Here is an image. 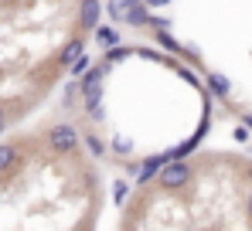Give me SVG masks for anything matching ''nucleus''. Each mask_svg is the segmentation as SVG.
Masks as SVG:
<instances>
[{
  "mask_svg": "<svg viewBox=\"0 0 252 231\" xmlns=\"http://www.w3.org/2000/svg\"><path fill=\"white\" fill-rule=\"evenodd\" d=\"M48 143H51V150H58V153H72V150L79 146V133H75V126H55V129L48 133Z\"/></svg>",
  "mask_w": 252,
  "mask_h": 231,
  "instance_id": "1",
  "label": "nucleus"
},
{
  "mask_svg": "<svg viewBox=\"0 0 252 231\" xmlns=\"http://www.w3.org/2000/svg\"><path fill=\"white\" fill-rule=\"evenodd\" d=\"M191 180V170L184 167V163H167L164 170H160V184L164 187H181V184H188Z\"/></svg>",
  "mask_w": 252,
  "mask_h": 231,
  "instance_id": "2",
  "label": "nucleus"
},
{
  "mask_svg": "<svg viewBox=\"0 0 252 231\" xmlns=\"http://www.w3.org/2000/svg\"><path fill=\"white\" fill-rule=\"evenodd\" d=\"M17 163V146L14 143H0V173H7Z\"/></svg>",
  "mask_w": 252,
  "mask_h": 231,
  "instance_id": "3",
  "label": "nucleus"
},
{
  "mask_svg": "<svg viewBox=\"0 0 252 231\" xmlns=\"http://www.w3.org/2000/svg\"><path fill=\"white\" fill-rule=\"evenodd\" d=\"M99 24V0H85L82 3V28H95Z\"/></svg>",
  "mask_w": 252,
  "mask_h": 231,
  "instance_id": "4",
  "label": "nucleus"
},
{
  "mask_svg": "<svg viewBox=\"0 0 252 231\" xmlns=\"http://www.w3.org/2000/svg\"><path fill=\"white\" fill-rule=\"evenodd\" d=\"M126 21L140 28V24H150V14H147V10H143L140 3H133V7H126Z\"/></svg>",
  "mask_w": 252,
  "mask_h": 231,
  "instance_id": "5",
  "label": "nucleus"
},
{
  "mask_svg": "<svg viewBox=\"0 0 252 231\" xmlns=\"http://www.w3.org/2000/svg\"><path fill=\"white\" fill-rule=\"evenodd\" d=\"M79 55H82V41H68L65 51H62V65H72Z\"/></svg>",
  "mask_w": 252,
  "mask_h": 231,
  "instance_id": "6",
  "label": "nucleus"
},
{
  "mask_svg": "<svg viewBox=\"0 0 252 231\" xmlns=\"http://www.w3.org/2000/svg\"><path fill=\"white\" fill-rule=\"evenodd\" d=\"M95 38L102 41V44H109V48H113V44H120V34H116L113 28H99V31H95Z\"/></svg>",
  "mask_w": 252,
  "mask_h": 231,
  "instance_id": "7",
  "label": "nucleus"
},
{
  "mask_svg": "<svg viewBox=\"0 0 252 231\" xmlns=\"http://www.w3.org/2000/svg\"><path fill=\"white\" fill-rule=\"evenodd\" d=\"M99 82H102V68H92V72H89V75L82 78V92H89V88H95Z\"/></svg>",
  "mask_w": 252,
  "mask_h": 231,
  "instance_id": "8",
  "label": "nucleus"
},
{
  "mask_svg": "<svg viewBox=\"0 0 252 231\" xmlns=\"http://www.w3.org/2000/svg\"><path fill=\"white\" fill-rule=\"evenodd\" d=\"M211 88L225 95V92H228V82H225V78H218V75H211Z\"/></svg>",
  "mask_w": 252,
  "mask_h": 231,
  "instance_id": "9",
  "label": "nucleus"
},
{
  "mask_svg": "<svg viewBox=\"0 0 252 231\" xmlns=\"http://www.w3.org/2000/svg\"><path fill=\"white\" fill-rule=\"evenodd\" d=\"M79 72H89V58H75L72 61V75H79Z\"/></svg>",
  "mask_w": 252,
  "mask_h": 231,
  "instance_id": "10",
  "label": "nucleus"
},
{
  "mask_svg": "<svg viewBox=\"0 0 252 231\" xmlns=\"http://www.w3.org/2000/svg\"><path fill=\"white\" fill-rule=\"evenodd\" d=\"M160 44H164V48H170V51H177V41L170 38V34L164 31V28H160Z\"/></svg>",
  "mask_w": 252,
  "mask_h": 231,
  "instance_id": "11",
  "label": "nucleus"
},
{
  "mask_svg": "<svg viewBox=\"0 0 252 231\" xmlns=\"http://www.w3.org/2000/svg\"><path fill=\"white\" fill-rule=\"evenodd\" d=\"M106 14H109L113 21H120V17H123V7H120V3H109V7H106Z\"/></svg>",
  "mask_w": 252,
  "mask_h": 231,
  "instance_id": "12",
  "label": "nucleus"
},
{
  "mask_svg": "<svg viewBox=\"0 0 252 231\" xmlns=\"http://www.w3.org/2000/svg\"><path fill=\"white\" fill-rule=\"evenodd\" d=\"M85 143H89V150H92V153H95V156L102 153V143H99V140H95V136H89V140H85Z\"/></svg>",
  "mask_w": 252,
  "mask_h": 231,
  "instance_id": "13",
  "label": "nucleus"
},
{
  "mask_svg": "<svg viewBox=\"0 0 252 231\" xmlns=\"http://www.w3.org/2000/svg\"><path fill=\"white\" fill-rule=\"evenodd\" d=\"M143 3H147V7H167L170 0H143Z\"/></svg>",
  "mask_w": 252,
  "mask_h": 231,
  "instance_id": "14",
  "label": "nucleus"
},
{
  "mask_svg": "<svg viewBox=\"0 0 252 231\" xmlns=\"http://www.w3.org/2000/svg\"><path fill=\"white\" fill-rule=\"evenodd\" d=\"M133 3H140V0H123V7H133Z\"/></svg>",
  "mask_w": 252,
  "mask_h": 231,
  "instance_id": "15",
  "label": "nucleus"
},
{
  "mask_svg": "<svg viewBox=\"0 0 252 231\" xmlns=\"http://www.w3.org/2000/svg\"><path fill=\"white\" fill-rule=\"evenodd\" d=\"M246 122H249V126H252V113H246Z\"/></svg>",
  "mask_w": 252,
  "mask_h": 231,
  "instance_id": "16",
  "label": "nucleus"
},
{
  "mask_svg": "<svg viewBox=\"0 0 252 231\" xmlns=\"http://www.w3.org/2000/svg\"><path fill=\"white\" fill-rule=\"evenodd\" d=\"M249 211H252V194H249Z\"/></svg>",
  "mask_w": 252,
  "mask_h": 231,
  "instance_id": "17",
  "label": "nucleus"
},
{
  "mask_svg": "<svg viewBox=\"0 0 252 231\" xmlns=\"http://www.w3.org/2000/svg\"><path fill=\"white\" fill-rule=\"evenodd\" d=\"M0 133H3V119H0Z\"/></svg>",
  "mask_w": 252,
  "mask_h": 231,
  "instance_id": "18",
  "label": "nucleus"
},
{
  "mask_svg": "<svg viewBox=\"0 0 252 231\" xmlns=\"http://www.w3.org/2000/svg\"><path fill=\"white\" fill-rule=\"evenodd\" d=\"M0 3H14V0H0Z\"/></svg>",
  "mask_w": 252,
  "mask_h": 231,
  "instance_id": "19",
  "label": "nucleus"
},
{
  "mask_svg": "<svg viewBox=\"0 0 252 231\" xmlns=\"http://www.w3.org/2000/svg\"><path fill=\"white\" fill-rule=\"evenodd\" d=\"M0 119H3V106H0Z\"/></svg>",
  "mask_w": 252,
  "mask_h": 231,
  "instance_id": "20",
  "label": "nucleus"
}]
</instances>
